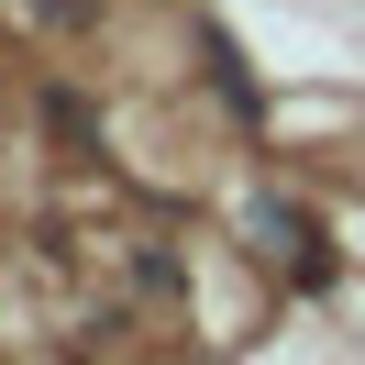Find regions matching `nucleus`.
I'll return each instance as SVG.
<instances>
[{"label": "nucleus", "mask_w": 365, "mask_h": 365, "mask_svg": "<svg viewBox=\"0 0 365 365\" xmlns=\"http://www.w3.org/2000/svg\"><path fill=\"white\" fill-rule=\"evenodd\" d=\"M200 56H210V89H222V100H232V111H244V122L266 111V100H255V67H244V56H232V34H222V23H200Z\"/></svg>", "instance_id": "obj_1"}]
</instances>
